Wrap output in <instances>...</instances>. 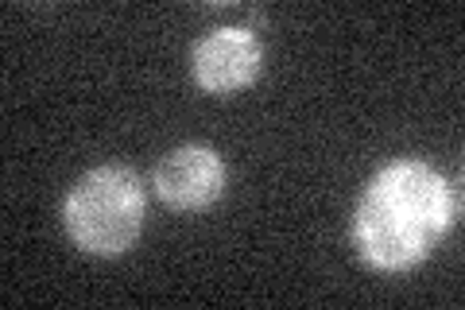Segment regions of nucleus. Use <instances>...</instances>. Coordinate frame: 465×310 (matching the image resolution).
Segmentation results:
<instances>
[{"instance_id":"obj_2","label":"nucleus","mask_w":465,"mask_h":310,"mask_svg":"<svg viewBox=\"0 0 465 310\" xmlns=\"http://www.w3.org/2000/svg\"><path fill=\"white\" fill-rule=\"evenodd\" d=\"M148 195L133 167L105 164L85 171L66 190L63 225L66 237L90 256H121L136 245L143 229Z\"/></svg>"},{"instance_id":"obj_3","label":"nucleus","mask_w":465,"mask_h":310,"mask_svg":"<svg viewBox=\"0 0 465 310\" xmlns=\"http://www.w3.org/2000/svg\"><path fill=\"white\" fill-rule=\"evenodd\" d=\"M264 70V43L252 27L225 24L206 32L191 51V74L202 94H237L252 85Z\"/></svg>"},{"instance_id":"obj_4","label":"nucleus","mask_w":465,"mask_h":310,"mask_svg":"<svg viewBox=\"0 0 465 310\" xmlns=\"http://www.w3.org/2000/svg\"><path fill=\"white\" fill-rule=\"evenodd\" d=\"M152 186L171 210H210L225 195V159L210 144H183L155 164Z\"/></svg>"},{"instance_id":"obj_1","label":"nucleus","mask_w":465,"mask_h":310,"mask_svg":"<svg viewBox=\"0 0 465 310\" xmlns=\"http://www.w3.org/2000/svg\"><path fill=\"white\" fill-rule=\"evenodd\" d=\"M458 217V190L423 159H396L369 179L353 210V248L376 272L423 264Z\"/></svg>"}]
</instances>
